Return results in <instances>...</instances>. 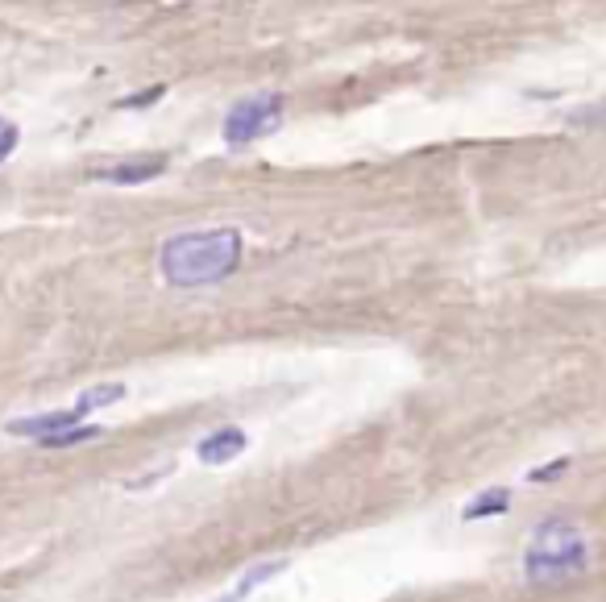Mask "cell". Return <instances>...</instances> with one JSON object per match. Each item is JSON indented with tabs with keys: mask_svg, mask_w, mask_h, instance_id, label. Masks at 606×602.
I'll use <instances>...</instances> for the list:
<instances>
[{
	"mask_svg": "<svg viewBox=\"0 0 606 602\" xmlns=\"http://www.w3.org/2000/svg\"><path fill=\"white\" fill-rule=\"evenodd\" d=\"M287 565H291V561H283V557H279V561H262V565H254V569L245 573V578H241V582H237V586H233L225 598H220V602H245V598H250V594L262 586V582L279 578V573H283Z\"/></svg>",
	"mask_w": 606,
	"mask_h": 602,
	"instance_id": "ba28073f",
	"label": "cell"
},
{
	"mask_svg": "<svg viewBox=\"0 0 606 602\" xmlns=\"http://www.w3.org/2000/svg\"><path fill=\"white\" fill-rule=\"evenodd\" d=\"M84 424V412L79 407H63V412H46V416H25V420H13L9 432L13 436H50V432H63V428H75Z\"/></svg>",
	"mask_w": 606,
	"mask_h": 602,
	"instance_id": "8992f818",
	"label": "cell"
},
{
	"mask_svg": "<svg viewBox=\"0 0 606 602\" xmlns=\"http://www.w3.org/2000/svg\"><path fill=\"white\" fill-rule=\"evenodd\" d=\"M569 457H557V461H548V465H540V470H532L528 474V482H557L561 474H569Z\"/></svg>",
	"mask_w": 606,
	"mask_h": 602,
	"instance_id": "7c38bea8",
	"label": "cell"
},
{
	"mask_svg": "<svg viewBox=\"0 0 606 602\" xmlns=\"http://www.w3.org/2000/svg\"><path fill=\"white\" fill-rule=\"evenodd\" d=\"M162 96H167V84H154V88H146V92L121 96V100H117V108H125V113H133V108H150V104H158Z\"/></svg>",
	"mask_w": 606,
	"mask_h": 602,
	"instance_id": "8fae6325",
	"label": "cell"
},
{
	"mask_svg": "<svg viewBox=\"0 0 606 602\" xmlns=\"http://www.w3.org/2000/svg\"><path fill=\"white\" fill-rule=\"evenodd\" d=\"M590 569V544L565 519H544L536 528L528 553H523V578L532 586H561L569 578H582Z\"/></svg>",
	"mask_w": 606,
	"mask_h": 602,
	"instance_id": "7a4b0ae2",
	"label": "cell"
},
{
	"mask_svg": "<svg viewBox=\"0 0 606 602\" xmlns=\"http://www.w3.org/2000/svg\"><path fill=\"white\" fill-rule=\"evenodd\" d=\"M167 171V154H150V158H129L117 162V167H100L96 179L100 183H113V187H137V183H150Z\"/></svg>",
	"mask_w": 606,
	"mask_h": 602,
	"instance_id": "277c9868",
	"label": "cell"
},
{
	"mask_svg": "<svg viewBox=\"0 0 606 602\" xmlns=\"http://www.w3.org/2000/svg\"><path fill=\"white\" fill-rule=\"evenodd\" d=\"M245 445H250V436H245L241 428H216V432H208L204 441L196 445V457H200L204 465H225V461L241 457Z\"/></svg>",
	"mask_w": 606,
	"mask_h": 602,
	"instance_id": "5b68a950",
	"label": "cell"
},
{
	"mask_svg": "<svg viewBox=\"0 0 606 602\" xmlns=\"http://www.w3.org/2000/svg\"><path fill=\"white\" fill-rule=\"evenodd\" d=\"M0 125H5V121H0Z\"/></svg>",
	"mask_w": 606,
	"mask_h": 602,
	"instance_id": "5bb4252c",
	"label": "cell"
},
{
	"mask_svg": "<svg viewBox=\"0 0 606 602\" xmlns=\"http://www.w3.org/2000/svg\"><path fill=\"white\" fill-rule=\"evenodd\" d=\"M21 142V129L17 125H0V162H5Z\"/></svg>",
	"mask_w": 606,
	"mask_h": 602,
	"instance_id": "4fadbf2b",
	"label": "cell"
},
{
	"mask_svg": "<svg viewBox=\"0 0 606 602\" xmlns=\"http://www.w3.org/2000/svg\"><path fill=\"white\" fill-rule=\"evenodd\" d=\"M104 428L100 424H75V428H63V432H50V436H38L42 449H71V445H88V441H100Z\"/></svg>",
	"mask_w": 606,
	"mask_h": 602,
	"instance_id": "9c48e42d",
	"label": "cell"
},
{
	"mask_svg": "<svg viewBox=\"0 0 606 602\" xmlns=\"http://www.w3.org/2000/svg\"><path fill=\"white\" fill-rule=\"evenodd\" d=\"M283 96L279 92H258V96H245L237 100L229 113H225V125H220V138H225L229 150H241L258 142L262 133H270L274 125L283 121Z\"/></svg>",
	"mask_w": 606,
	"mask_h": 602,
	"instance_id": "3957f363",
	"label": "cell"
},
{
	"mask_svg": "<svg viewBox=\"0 0 606 602\" xmlns=\"http://www.w3.org/2000/svg\"><path fill=\"white\" fill-rule=\"evenodd\" d=\"M117 399H125V387H121V382H104V387H92V391L79 395L75 407H79L84 416H92L96 407H108V403H117Z\"/></svg>",
	"mask_w": 606,
	"mask_h": 602,
	"instance_id": "30bf717a",
	"label": "cell"
},
{
	"mask_svg": "<svg viewBox=\"0 0 606 602\" xmlns=\"http://www.w3.org/2000/svg\"><path fill=\"white\" fill-rule=\"evenodd\" d=\"M241 254H245V237L229 225L187 229L162 241L158 270L171 287H212L241 266Z\"/></svg>",
	"mask_w": 606,
	"mask_h": 602,
	"instance_id": "6da1fadb",
	"label": "cell"
},
{
	"mask_svg": "<svg viewBox=\"0 0 606 602\" xmlns=\"http://www.w3.org/2000/svg\"><path fill=\"white\" fill-rule=\"evenodd\" d=\"M507 511H511V490L490 486V490H482V495L461 511V519H465V524H474V519H494V515H507Z\"/></svg>",
	"mask_w": 606,
	"mask_h": 602,
	"instance_id": "52a82bcc",
	"label": "cell"
}]
</instances>
